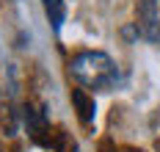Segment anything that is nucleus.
<instances>
[{
  "instance_id": "20e7f679",
  "label": "nucleus",
  "mask_w": 160,
  "mask_h": 152,
  "mask_svg": "<svg viewBox=\"0 0 160 152\" xmlns=\"http://www.w3.org/2000/svg\"><path fill=\"white\" fill-rule=\"evenodd\" d=\"M42 3H44V11H47L50 25L58 31V28H61V22H64V17H66V6H64V0H42Z\"/></svg>"
},
{
  "instance_id": "f257e3e1",
  "label": "nucleus",
  "mask_w": 160,
  "mask_h": 152,
  "mask_svg": "<svg viewBox=\"0 0 160 152\" xmlns=\"http://www.w3.org/2000/svg\"><path fill=\"white\" fill-rule=\"evenodd\" d=\"M69 72H72V78L80 86L94 89V91L113 89L116 80H119V69L113 64V58L99 50H86L80 55H75L72 64H69Z\"/></svg>"
},
{
  "instance_id": "f03ea898",
  "label": "nucleus",
  "mask_w": 160,
  "mask_h": 152,
  "mask_svg": "<svg viewBox=\"0 0 160 152\" xmlns=\"http://www.w3.org/2000/svg\"><path fill=\"white\" fill-rule=\"evenodd\" d=\"M135 28L149 42H160V0H141L135 8Z\"/></svg>"
},
{
  "instance_id": "7ed1b4c3",
  "label": "nucleus",
  "mask_w": 160,
  "mask_h": 152,
  "mask_svg": "<svg viewBox=\"0 0 160 152\" xmlns=\"http://www.w3.org/2000/svg\"><path fill=\"white\" fill-rule=\"evenodd\" d=\"M72 102H75V108H78V116L83 124H91V119H94V97H88L83 89H75L72 91Z\"/></svg>"
}]
</instances>
